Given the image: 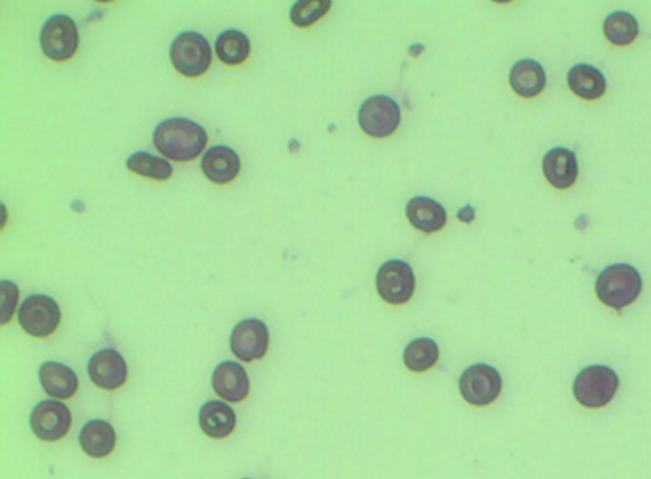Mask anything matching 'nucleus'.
Listing matches in <instances>:
<instances>
[{
    "mask_svg": "<svg viewBox=\"0 0 651 479\" xmlns=\"http://www.w3.org/2000/svg\"><path fill=\"white\" fill-rule=\"evenodd\" d=\"M30 427L43 442H58L70 433L72 414L66 404L43 400L30 413Z\"/></svg>",
    "mask_w": 651,
    "mask_h": 479,
    "instance_id": "10",
    "label": "nucleus"
},
{
    "mask_svg": "<svg viewBox=\"0 0 651 479\" xmlns=\"http://www.w3.org/2000/svg\"><path fill=\"white\" fill-rule=\"evenodd\" d=\"M378 295L387 304L400 306L411 301L416 291V276L412 266L402 260H390L379 267Z\"/></svg>",
    "mask_w": 651,
    "mask_h": 479,
    "instance_id": "7",
    "label": "nucleus"
},
{
    "mask_svg": "<svg viewBox=\"0 0 651 479\" xmlns=\"http://www.w3.org/2000/svg\"><path fill=\"white\" fill-rule=\"evenodd\" d=\"M170 59L176 71L194 79L204 75L210 68L213 50L208 38L193 30H185L172 41Z\"/></svg>",
    "mask_w": 651,
    "mask_h": 479,
    "instance_id": "3",
    "label": "nucleus"
},
{
    "mask_svg": "<svg viewBox=\"0 0 651 479\" xmlns=\"http://www.w3.org/2000/svg\"><path fill=\"white\" fill-rule=\"evenodd\" d=\"M0 292H2V325H6L14 317L20 292L19 287L10 280H2Z\"/></svg>",
    "mask_w": 651,
    "mask_h": 479,
    "instance_id": "27",
    "label": "nucleus"
},
{
    "mask_svg": "<svg viewBox=\"0 0 651 479\" xmlns=\"http://www.w3.org/2000/svg\"><path fill=\"white\" fill-rule=\"evenodd\" d=\"M201 430L213 439L230 437L236 429L234 409L218 400H210L202 405L198 414Z\"/></svg>",
    "mask_w": 651,
    "mask_h": 479,
    "instance_id": "18",
    "label": "nucleus"
},
{
    "mask_svg": "<svg viewBox=\"0 0 651 479\" xmlns=\"http://www.w3.org/2000/svg\"><path fill=\"white\" fill-rule=\"evenodd\" d=\"M202 172L211 183L230 184L241 170L239 154L230 146L215 145L201 159Z\"/></svg>",
    "mask_w": 651,
    "mask_h": 479,
    "instance_id": "14",
    "label": "nucleus"
},
{
    "mask_svg": "<svg viewBox=\"0 0 651 479\" xmlns=\"http://www.w3.org/2000/svg\"><path fill=\"white\" fill-rule=\"evenodd\" d=\"M642 291L640 273L627 263H615L599 274L596 292L599 301L611 309L622 310L632 305Z\"/></svg>",
    "mask_w": 651,
    "mask_h": 479,
    "instance_id": "2",
    "label": "nucleus"
},
{
    "mask_svg": "<svg viewBox=\"0 0 651 479\" xmlns=\"http://www.w3.org/2000/svg\"><path fill=\"white\" fill-rule=\"evenodd\" d=\"M619 377L609 366L592 365L582 369L573 383V395L582 407L599 409L614 399Z\"/></svg>",
    "mask_w": 651,
    "mask_h": 479,
    "instance_id": "4",
    "label": "nucleus"
},
{
    "mask_svg": "<svg viewBox=\"0 0 651 479\" xmlns=\"http://www.w3.org/2000/svg\"><path fill=\"white\" fill-rule=\"evenodd\" d=\"M88 373L90 381L106 391L119 390L128 379V365L118 351L111 348L101 349L89 360Z\"/></svg>",
    "mask_w": 651,
    "mask_h": 479,
    "instance_id": "12",
    "label": "nucleus"
},
{
    "mask_svg": "<svg viewBox=\"0 0 651 479\" xmlns=\"http://www.w3.org/2000/svg\"><path fill=\"white\" fill-rule=\"evenodd\" d=\"M329 0H300L293 4L290 12L292 24L297 28H309L330 11Z\"/></svg>",
    "mask_w": 651,
    "mask_h": 479,
    "instance_id": "26",
    "label": "nucleus"
},
{
    "mask_svg": "<svg viewBox=\"0 0 651 479\" xmlns=\"http://www.w3.org/2000/svg\"><path fill=\"white\" fill-rule=\"evenodd\" d=\"M43 54L54 62H67L76 55L80 34L71 16L56 14L43 24L40 33Z\"/></svg>",
    "mask_w": 651,
    "mask_h": 479,
    "instance_id": "5",
    "label": "nucleus"
},
{
    "mask_svg": "<svg viewBox=\"0 0 651 479\" xmlns=\"http://www.w3.org/2000/svg\"><path fill=\"white\" fill-rule=\"evenodd\" d=\"M60 321H62V313L58 302L50 296H29L19 310L20 326L33 338H49L58 330Z\"/></svg>",
    "mask_w": 651,
    "mask_h": 479,
    "instance_id": "8",
    "label": "nucleus"
},
{
    "mask_svg": "<svg viewBox=\"0 0 651 479\" xmlns=\"http://www.w3.org/2000/svg\"><path fill=\"white\" fill-rule=\"evenodd\" d=\"M640 32L635 17L628 12L616 11L607 16L603 23V33L615 46H628L636 40Z\"/></svg>",
    "mask_w": 651,
    "mask_h": 479,
    "instance_id": "25",
    "label": "nucleus"
},
{
    "mask_svg": "<svg viewBox=\"0 0 651 479\" xmlns=\"http://www.w3.org/2000/svg\"><path fill=\"white\" fill-rule=\"evenodd\" d=\"M568 85L577 97L597 101L606 93L607 83L603 73L589 64H579L568 72Z\"/></svg>",
    "mask_w": 651,
    "mask_h": 479,
    "instance_id": "21",
    "label": "nucleus"
},
{
    "mask_svg": "<svg viewBox=\"0 0 651 479\" xmlns=\"http://www.w3.org/2000/svg\"><path fill=\"white\" fill-rule=\"evenodd\" d=\"M543 174L554 188H571L579 178V163L576 154L566 148L551 149L542 163Z\"/></svg>",
    "mask_w": 651,
    "mask_h": 479,
    "instance_id": "15",
    "label": "nucleus"
},
{
    "mask_svg": "<svg viewBox=\"0 0 651 479\" xmlns=\"http://www.w3.org/2000/svg\"><path fill=\"white\" fill-rule=\"evenodd\" d=\"M269 344V329L260 319H243L237 323L231 334V351L245 364L262 360L266 356Z\"/></svg>",
    "mask_w": 651,
    "mask_h": 479,
    "instance_id": "11",
    "label": "nucleus"
},
{
    "mask_svg": "<svg viewBox=\"0 0 651 479\" xmlns=\"http://www.w3.org/2000/svg\"><path fill=\"white\" fill-rule=\"evenodd\" d=\"M211 383L215 394L228 403L239 404L249 396L250 382L247 371L237 362H221L214 369Z\"/></svg>",
    "mask_w": 651,
    "mask_h": 479,
    "instance_id": "13",
    "label": "nucleus"
},
{
    "mask_svg": "<svg viewBox=\"0 0 651 479\" xmlns=\"http://www.w3.org/2000/svg\"><path fill=\"white\" fill-rule=\"evenodd\" d=\"M79 442L86 455L93 459H105L114 452L118 437L110 422L92 420L81 430Z\"/></svg>",
    "mask_w": 651,
    "mask_h": 479,
    "instance_id": "19",
    "label": "nucleus"
},
{
    "mask_svg": "<svg viewBox=\"0 0 651 479\" xmlns=\"http://www.w3.org/2000/svg\"><path fill=\"white\" fill-rule=\"evenodd\" d=\"M510 84L520 97H537L546 86L545 69L537 60L521 59L511 69Z\"/></svg>",
    "mask_w": 651,
    "mask_h": 479,
    "instance_id": "20",
    "label": "nucleus"
},
{
    "mask_svg": "<svg viewBox=\"0 0 651 479\" xmlns=\"http://www.w3.org/2000/svg\"><path fill=\"white\" fill-rule=\"evenodd\" d=\"M405 214L416 230L428 235L443 230L447 223L446 209L430 197H413L405 207Z\"/></svg>",
    "mask_w": 651,
    "mask_h": 479,
    "instance_id": "17",
    "label": "nucleus"
},
{
    "mask_svg": "<svg viewBox=\"0 0 651 479\" xmlns=\"http://www.w3.org/2000/svg\"><path fill=\"white\" fill-rule=\"evenodd\" d=\"M458 218L460 222L471 223L474 219V209L471 205L463 207L458 213Z\"/></svg>",
    "mask_w": 651,
    "mask_h": 479,
    "instance_id": "28",
    "label": "nucleus"
},
{
    "mask_svg": "<svg viewBox=\"0 0 651 479\" xmlns=\"http://www.w3.org/2000/svg\"><path fill=\"white\" fill-rule=\"evenodd\" d=\"M441 351L439 345L431 338H416L404 349L403 361L413 373H425L438 364Z\"/></svg>",
    "mask_w": 651,
    "mask_h": 479,
    "instance_id": "23",
    "label": "nucleus"
},
{
    "mask_svg": "<svg viewBox=\"0 0 651 479\" xmlns=\"http://www.w3.org/2000/svg\"><path fill=\"white\" fill-rule=\"evenodd\" d=\"M128 170L142 176L158 181H166L174 174V168L167 159L157 157L148 151H136L129 155L125 162Z\"/></svg>",
    "mask_w": 651,
    "mask_h": 479,
    "instance_id": "24",
    "label": "nucleus"
},
{
    "mask_svg": "<svg viewBox=\"0 0 651 479\" xmlns=\"http://www.w3.org/2000/svg\"><path fill=\"white\" fill-rule=\"evenodd\" d=\"M209 137L200 123L188 118H168L153 132L155 149L172 161L185 163L200 157Z\"/></svg>",
    "mask_w": 651,
    "mask_h": 479,
    "instance_id": "1",
    "label": "nucleus"
},
{
    "mask_svg": "<svg viewBox=\"0 0 651 479\" xmlns=\"http://www.w3.org/2000/svg\"><path fill=\"white\" fill-rule=\"evenodd\" d=\"M402 122V112L394 99L374 96L366 99L359 110V124L368 136L385 138L394 135Z\"/></svg>",
    "mask_w": 651,
    "mask_h": 479,
    "instance_id": "9",
    "label": "nucleus"
},
{
    "mask_svg": "<svg viewBox=\"0 0 651 479\" xmlns=\"http://www.w3.org/2000/svg\"><path fill=\"white\" fill-rule=\"evenodd\" d=\"M244 479H249V478H244Z\"/></svg>",
    "mask_w": 651,
    "mask_h": 479,
    "instance_id": "29",
    "label": "nucleus"
},
{
    "mask_svg": "<svg viewBox=\"0 0 651 479\" xmlns=\"http://www.w3.org/2000/svg\"><path fill=\"white\" fill-rule=\"evenodd\" d=\"M460 395L474 407H487L498 400L503 390V379L494 366L474 364L463 371L459 379Z\"/></svg>",
    "mask_w": 651,
    "mask_h": 479,
    "instance_id": "6",
    "label": "nucleus"
},
{
    "mask_svg": "<svg viewBox=\"0 0 651 479\" xmlns=\"http://www.w3.org/2000/svg\"><path fill=\"white\" fill-rule=\"evenodd\" d=\"M252 42L240 29H227L215 41V53L227 66H240L249 58Z\"/></svg>",
    "mask_w": 651,
    "mask_h": 479,
    "instance_id": "22",
    "label": "nucleus"
},
{
    "mask_svg": "<svg viewBox=\"0 0 651 479\" xmlns=\"http://www.w3.org/2000/svg\"><path fill=\"white\" fill-rule=\"evenodd\" d=\"M38 375L43 390L55 399H71L79 391V378L75 370L60 362H45L41 365Z\"/></svg>",
    "mask_w": 651,
    "mask_h": 479,
    "instance_id": "16",
    "label": "nucleus"
}]
</instances>
